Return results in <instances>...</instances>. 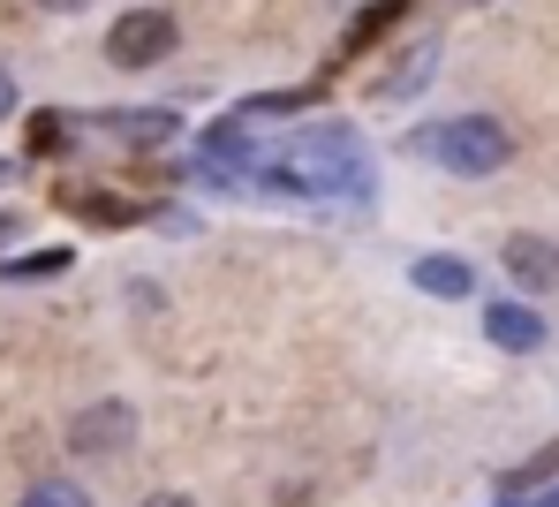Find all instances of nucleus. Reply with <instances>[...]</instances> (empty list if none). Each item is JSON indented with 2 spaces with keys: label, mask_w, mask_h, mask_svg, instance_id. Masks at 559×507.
I'll list each match as a JSON object with an SVG mask.
<instances>
[{
  "label": "nucleus",
  "mask_w": 559,
  "mask_h": 507,
  "mask_svg": "<svg viewBox=\"0 0 559 507\" xmlns=\"http://www.w3.org/2000/svg\"><path fill=\"white\" fill-rule=\"evenodd\" d=\"M250 198H302V204H371L378 175L371 160L356 152L348 129H318V137H295L280 144L273 160H258L250 175Z\"/></svg>",
  "instance_id": "1"
},
{
  "label": "nucleus",
  "mask_w": 559,
  "mask_h": 507,
  "mask_svg": "<svg viewBox=\"0 0 559 507\" xmlns=\"http://www.w3.org/2000/svg\"><path fill=\"white\" fill-rule=\"evenodd\" d=\"M408 152L431 160V167H447V175H462V182H484V175H499V167L514 160V137H507V121H491V114H454V121L416 129Z\"/></svg>",
  "instance_id": "2"
},
{
  "label": "nucleus",
  "mask_w": 559,
  "mask_h": 507,
  "mask_svg": "<svg viewBox=\"0 0 559 507\" xmlns=\"http://www.w3.org/2000/svg\"><path fill=\"white\" fill-rule=\"evenodd\" d=\"M175 54V15L167 8H129L114 31H106V61L114 69H159Z\"/></svg>",
  "instance_id": "3"
},
{
  "label": "nucleus",
  "mask_w": 559,
  "mask_h": 507,
  "mask_svg": "<svg viewBox=\"0 0 559 507\" xmlns=\"http://www.w3.org/2000/svg\"><path fill=\"white\" fill-rule=\"evenodd\" d=\"M129 439H136V409L129 402H84L69 416V455L106 462V455H129Z\"/></svg>",
  "instance_id": "4"
},
{
  "label": "nucleus",
  "mask_w": 559,
  "mask_h": 507,
  "mask_svg": "<svg viewBox=\"0 0 559 507\" xmlns=\"http://www.w3.org/2000/svg\"><path fill=\"white\" fill-rule=\"evenodd\" d=\"M98 129L114 144H129V152H152V144H175L182 137V114L175 106H114V114H98Z\"/></svg>",
  "instance_id": "5"
},
{
  "label": "nucleus",
  "mask_w": 559,
  "mask_h": 507,
  "mask_svg": "<svg viewBox=\"0 0 559 507\" xmlns=\"http://www.w3.org/2000/svg\"><path fill=\"white\" fill-rule=\"evenodd\" d=\"M499 266H507L514 288H530V296H552L559 288V243H545V235H507Z\"/></svg>",
  "instance_id": "6"
},
{
  "label": "nucleus",
  "mask_w": 559,
  "mask_h": 507,
  "mask_svg": "<svg viewBox=\"0 0 559 507\" xmlns=\"http://www.w3.org/2000/svg\"><path fill=\"white\" fill-rule=\"evenodd\" d=\"M408 281H416L424 296H447V304L476 296V266H468V258H454V250H424V258L408 266Z\"/></svg>",
  "instance_id": "7"
},
{
  "label": "nucleus",
  "mask_w": 559,
  "mask_h": 507,
  "mask_svg": "<svg viewBox=\"0 0 559 507\" xmlns=\"http://www.w3.org/2000/svg\"><path fill=\"white\" fill-rule=\"evenodd\" d=\"M431 76H439V38H416V46H408V54H401V61H393V69L378 76L371 92L401 106V99H416V92H424Z\"/></svg>",
  "instance_id": "8"
},
{
  "label": "nucleus",
  "mask_w": 559,
  "mask_h": 507,
  "mask_svg": "<svg viewBox=\"0 0 559 507\" xmlns=\"http://www.w3.org/2000/svg\"><path fill=\"white\" fill-rule=\"evenodd\" d=\"M484 333H491V349H507V356L545 349V318H537L530 304H491L484 310Z\"/></svg>",
  "instance_id": "9"
},
{
  "label": "nucleus",
  "mask_w": 559,
  "mask_h": 507,
  "mask_svg": "<svg viewBox=\"0 0 559 507\" xmlns=\"http://www.w3.org/2000/svg\"><path fill=\"white\" fill-rule=\"evenodd\" d=\"M69 137H76V121H69L61 106H38V114H31V129H23V152H31V160H61V144H69Z\"/></svg>",
  "instance_id": "10"
},
{
  "label": "nucleus",
  "mask_w": 559,
  "mask_h": 507,
  "mask_svg": "<svg viewBox=\"0 0 559 507\" xmlns=\"http://www.w3.org/2000/svg\"><path fill=\"white\" fill-rule=\"evenodd\" d=\"M69 266H76V250H31V258H0V281L38 288V281H53V273H69Z\"/></svg>",
  "instance_id": "11"
},
{
  "label": "nucleus",
  "mask_w": 559,
  "mask_h": 507,
  "mask_svg": "<svg viewBox=\"0 0 559 507\" xmlns=\"http://www.w3.org/2000/svg\"><path fill=\"white\" fill-rule=\"evenodd\" d=\"M408 8H416V0H371V8L356 15V31H348V54H356V46H371L378 31H385V23H401Z\"/></svg>",
  "instance_id": "12"
},
{
  "label": "nucleus",
  "mask_w": 559,
  "mask_h": 507,
  "mask_svg": "<svg viewBox=\"0 0 559 507\" xmlns=\"http://www.w3.org/2000/svg\"><path fill=\"white\" fill-rule=\"evenodd\" d=\"M15 507H92V493H84V485H69V477H38Z\"/></svg>",
  "instance_id": "13"
},
{
  "label": "nucleus",
  "mask_w": 559,
  "mask_h": 507,
  "mask_svg": "<svg viewBox=\"0 0 559 507\" xmlns=\"http://www.w3.org/2000/svg\"><path fill=\"white\" fill-rule=\"evenodd\" d=\"M545 477H559V439H552V447H537L522 470H507L499 485H507V493H530V485H545Z\"/></svg>",
  "instance_id": "14"
},
{
  "label": "nucleus",
  "mask_w": 559,
  "mask_h": 507,
  "mask_svg": "<svg viewBox=\"0 0 559 507\" xmlns=\"http://www.w3.org/2000/svg\"><path fill=\"white\" fill-rule=\"evenodd\" d=\"M8 114H15V76L0 69V121H8Z\"/></svg>",
  "instance_id": "15"
},
{
  "label": "nucleus",
  "mask_w": 559,
  "mask_h": 507,
  "mask_svg": "<svg viewBox=\"0 0 559 507\" xmlns=\"http://www.w3.org/2000/svg\"><path fill=\"white\" fill-rule=\"evenodd\" d=\"M46 15H76V8H92V0H38Z\"/></svg>",
  "instance_id": "16"
},
{
  "label": "nucleus",
  "mask_w": 559,
  "mask_h": 507,
  "mask_svg": "<svg viewBox=\"0 0 559 507\" xmlns=\"http://www.w3.org/2000/svg\"><path fill=\"white\" fill-rule=\"evenodd\" d=\"M136 507H197V500H182V493H152V500H136Z\"/></svg>",
  "instance_id": "17"
},
{
  "label": "nucleus",
  "mask_w": 559,
  "mask_h": 507,
  "mask_svg": "<svg viewBox=\"0 0 559 507\" xmlns=\"http://www.w3.org/2000/svg\"><path fill=\"white\" fill-rule=\"evenodd\" d=\"M530 507H559V493H545V500H530Z\"/></svg>",
  "instance_id": "18"
},
{
  "label": "nucleus",
  "mask_w": 559,
  "mask_h": 507,
  "mask_svg": "<svg viewBox=\"0 0 559 507\" xmlns=\"http://www.w3.org/2000/svg\"><path fill=\"white\" fill-rule=\"evenodd\" d=\"M499 507H530V500H499Z\"/></svg>",
  "instance_id": "19"
},
{
  "label": "nucleus",
  "mask_w": 559,
  "mask_h": 507,
  "mask_svg": "<svg viewBox=\"0 0 559 507\" xmlns=\"http://www.w3.org/2000/svg\"><path fill=\"white\" fill-rule=\"evenodd\" d=\"M0 235H8V212H0Z\"/></svg>",
  "instance_id": "20"
}]
</instances>
